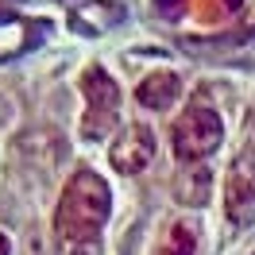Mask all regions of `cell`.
<instances>
[{"instance_id": "obj_5", "label": "cell", "mask_w": 255, "mask_h": 255, "mask_svg": "<svg viewBox=\"0 0 255 255\" xmlns=\"http://www.w3.org/2000/svg\"><path fill=\"white\" fill-rule=\"evenodd\" d=\"M124 19V4H116V0H85L78 4L74 12H70V27L81 35H101L116 27Z\"/></svg>"}, {"instance_id": "obj_4", "label": "cell", "mask_w": 255, "mask_h": 255, "mask_svg": "<svg viewBox=\"0 0 255 255\" xmlns=\"http://www.w3.org/2000/svg\"><path fill=\"white\" fill-rule=\"evenodd\" d=\"M109 159H112V166H116L120 174H139V170L151 166V159H155V131L147 124L124 128V135L112 143Z\"/></svg>"}, {"instance_id": "obj_14", "label": "cell", "mask_w": 255, "mask_h": 255, "mask_svg": "<svg viewBox=\"0 0 255 255\" xmlns=\"http://www.w3.org/2000/svg\"><path fill=\"white\" fill-rule=\"evenodd\" d=\"M221 4H224V12H232V8H240L244 0H221Z\"/></svg>"}, {"instance_id": "obj_12", "label": "cell", "mask_w": 255, "mask_h": 255, "mask_svg": "<svg viewBox=\"0 0 255 255\" xmlns=\"http://www.w3.org/2000/svg\"><path fill=\"white\" fill-rule=\"evenodd\" d=\"M155 8H159L166 19H178V16H182V8H186V0H155Z\"/></svg>"}, {"instance_id": "obj_11", "label": "cell", "mask_w": 255, "mask_h": 255, "mask_svg": "<svg viewBox=\"0 0 255 255\" xmlns=\"http://www.w3.org/2000/svg\"><path fill=\"white\" fill-rule=\"evenodd\" d=\"M221 12H224V4H221V0H201V4H197V19H201V23L217 19Z\"/></svg>"}, {"instance_id": "obj_8", "label": "cell", "mask_w": 255, "mask_h": 255, "mask_svg": "<svg viewBox=\"0 0 255 255\" xmlns=\"http://www.w3.org/2000/svg\"><path fill=\"white\" fill-rule=\"evenodd\" d=\"M209 190H213V174H209V166H190V170H182L178 174V186H174V197L182 205H205L209 201Z\"/></svg>"}, {"instance_id": "obj_7", "label": "cell", "mask_w": 255, "mask_h": 255, "mask_svg": "<svg viewBox=\"0 0 255 255\" xmlns=\"http://www.w3.org/2000/svg\"><path fill=\"white\" fill-rule=\"evenodd\" d=\"M81 93L89 101V109H101V112H116V105H120V89L101 66H89L81 74Z\"/></svg>"}, {"instance_id": "obj_6", "label": "cell", "mask_w": 255, "mask_h": 255, "mask_svg": "<svg viewBox=\"0 0 255 255\" xmlns=\"http://www.w3.org/2000/svg\"><path fill=\"white\" fill-rule=\"evenodd\" d=\"M178 93H182V78L170 74V70H159V74H151V78L139 81L135 101H139L143 109H151V112H162V109H170L178 101Z\"/></svg>"}, {"instance_id": "obj_10", "label": "cell", "mask_w": 255, "mask_h": 255, "mask_svg": "<svg viewBox=\"0 0 255 255\" xmlns=\"http://www.w3.org/2000/svg\"><path fill=\"white\" fill-rule=\"evenodd\" d=\"M112 124H116V112H101V109H89L85 112V124H81V131H85V139H101V135H109Z\"/></svg>"}, {"instance_id": "obj_9", "label": "cell", "mask_w": 255, "mask_h": 255, "mask_svg": "<svg viewBox=\"0 0 255 255\" xmlns=\"http://www.w3.org/2000/svg\"><path fill=\"white\" fill-rule=\"evenodd\" d=\"M193 248H197V224L193 221L170 224L166 244H162V255H193Z\"/></svg>"}, {"instance_id": "obj_2", "label": "cell", "mask_w": 255, "mask_h": 255, "mask_svg": "<svg viewBox=\"0 0 255 255\" xmlns=\"http://www.w3.org/2000/svg\"><path fill=\"white\" fill-rule=\"evenodd\" d=\"M221 139H224L221 116L213 109H205V105L186 109L182 120L174 124V155L186 159V162H197V159H205V155H213L221 147Z\"/></svg>"}, {"instance_id": "obj_1", "label": "cell", "mask_w": 255, "mask_h": 255, "mask_svg": "<svg viewBox=\"0 0 255 255\" xmlns=\"http://www.w3.org/2000/svg\"><path fill=\"white\" fill-rule=\"evenodd\" d=\"M112 209V193L93 170H78L66 182L62 197H58V213H54V232L66 244H93L97 232L105 228Z\"/></svg>"}, {"instance_id": "obj_3", "label": "cell", "mask_w": 255, "mask_h": 255, "mask_svg": "<svg viewBox=\"0 0 255 255\" xmlns=\"http://www.w3.org/2000/svg\"><path fill=\"white\" fill-rule=\"evenodd\" d=\"M224 213L232 224L255 221V151H244L224 182Z\"/></svg>"}, {"instance_id": "obj_13", "label": "cell", "mask_w": 255, "mask_h": 255, "mask_svg": "<svg viewBox=\"0 0 255 255\" xmlns=\"http://www.w3.org/2000/svg\"><path fill=\"white\" fill-rule=\"evenodd\" d=\"M74 255H97V248H93V244H78V248H74Z\"/></svg>"}, {"instance_id": "obj_15", "label": "cell", "mask_w": 255, "mask_h": 255, "mask_svg": "<svg viewBox=\"0 0 255 255\" xmlns=\"http://www.w3.org/2000/svg\"><path fill=\"white\" fill-rule=\"evenodd\" d=\"M0 255H8V236L0 232Z\"/></svg>"}]
</instances>
